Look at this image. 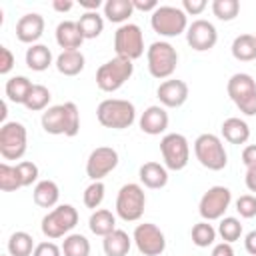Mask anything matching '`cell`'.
<instances>
[{
    "label": "cell",
    "mask_w": 256,
    "mask_h": 256,
    "mask_svg": "<svg viewBox=\"0 0 256 256\" xmlns=\"http://www.w3.org/2000/svg\"><path fill=\"white\" fill-rule=\"evenodd\" d=\"M96 118L104 128L124 130L130 128L136 120V108L130 100L122 98H106L96 108Z\"/></svg>",
    "instance_id": "1"
},
{
    "label": "cell",
    "mask_w": 256,
    "mask_h": 256,
    "mask_svg": "<svg viewBox=\"0 0 256 256\" xmlns=\"http://www.w3.org/2000/svg\"><path fill=\"white\" fill-rule=\"evenodd\" d=\"M132 74H134L132 60L114 56L96 70V86L102 92H116L130 80Z\"/></svg>",
    "instance_id": "2"
},
{
    "label": "cell",
    "mask_w": 256,
    "mask_h": 256,
    "mask_svg": "<svg viewBox=\"0 0 256 256\" xmlns=\"http://www.w3.org/2000/svg\"><path fill=\"white\" fill-rule=\"evenodd\" d=\"M194 156L204 168H208L212 172L224 170L226 164H228V154H226V148H224L222 140L216 134H210V132L200 134L194 140Z\"/></svg>",
    "instance_id": "3"
},
{
    "label": "cell",
    "mask_w": 256,
    "mask_h": 256,
    "mask_svg": "<svg viewBox=\"0 0 256 256\" xmlns=\"http://www.w3.org/2000/svg\"><path fill=\"white\" fill-rule=\"evenodd\" d=\"M226 90H228L230 100L236 104V108L242 114L246 116L256 114V80L250 74L246 72L232 74L226 84Z\"/></svg>",
    "instance_id": "4"
},
{
    "label": "cell",
    "mask_w": 256,
    "mask_h": 256,
    "mask_svg": "<svg viewBox=\"0 0 256 256\" xmlns=\"http://www.w3.org/2000/svg\"><path fill=\"white\" fill-rule=\"evenodd\" d=\"M146 60H148V72L158 80H166L174 74L178 66V52L170 42L158 40L152 42L150 48L146 50Z\"/></svg>",
    "instance_id": "5"
},
{
    "label": "cell",
    "mask_w": 256,
    "mask_h": 256,
    "mask_svg": "<svg viewBox=\"0 0 256 256\" xmlns=\"http://www.w3.org/2000/svg\"><path fill=\"white\" fill-rule=\"evenodd\" d=\"M78 224V210L72 204H60L56 208H52L44 218H42V234L50 240L68 236L74 226Z\"/></svg>",
    "instance_id": "6"
},
{
    "label": "cell",
    "mask_w": 256,
    "mask_h": 256,
    "mask_svg": "<svg viewBox=\"0 0 256 256\" xmlns=\"http://www.w3.org/2000/svg\"><path fill=\"white\" fill-rule=\"evenodd\" d=\"M150 26L160 36L174 38L188 30V16L178 6H158L150 16Z\"/></svg>",
    "instance_id": "7"
},
{
    "label": "cell",
    "mask_w": 256,
    "mask_h": 256,
    "mask_svg": "<svg viewBox=\"0 0 256 256\" xmlns=\"http://www.w3.org/2000/svg\"><path fill=\"white\" fill-rule=\"evenodd\" d=\"M146 208V194L144 188L136 182H128L118 190L116 196V214L124 222H136L142 218Z\"/></svg>",
    "instance_id": "8"
},
{
    "label": "cell",
    "mask_w": 256,
    "mask_h": 256,
    "mask_svg": "<svg viewBox=\"0 0 256 256\" xmlns=\"http://www.w3.org/2000/svg\"><path fill=\"white\" fill-rule=\"evenodd\" d=\"M28 146V132L22 122H4L0 128V154L4 160H20Z\"/></svg>",
    "instance_id": "9"
},
{
    "label": "cell",
    "mask_w": 256,
    "mask_h": 256,
    "mask_svg": "<svg viewBox=\"0 0 256 256\" xmlns=\"http://www.w3.org/2000/svg\"><path fill=\"white\" fill-rule=\"evenodd\" d=\"M160 152H162L164 166L168 170H174V172L184 170L188 160H190V144H188L186 136L178 134V132H170V134L162 136Z\"/></svg>",
    "instance_id": "10"
},
{
    "label": "cell",
    "mask_w": 256,
    "mask_h": 256,
    "mask_svg": "<svg viewBox=\"0 0 256 256\" xmlns=\"http://www.w3.org/2000/svg\"><path fill=\"white\" fill-rule=\"evenodd\" d=\"M114 50L116 56L120 58H128V60H136L144 54V34L140 30L138 24H122L118 26L116 34H114Z\"/></svg>",
    "instance_id": "11"
},
{
    "label": "cell",
    "mask_w": 256,
    "mask_h": 256,
    "mask_svg": "<svg viewBox=\"0 0 256 256\" xmlns=\"http://www.w3.org/2000/svg\"><path fill=\"white\" fill-rule=\"evenodd\" d=\"M230 202H232V192L226 186H212L202 194L198 212H200L202 220H206V222L220 220V218H224V212L228 210Z\"/></svg>",
    "instance_id": "12"
},
{
    "label": "cell",
    "mask_w": 256,
    "mask_h": 256,
    "mask_svg": "<svg viewBox=\"0 0 256 256\" xmlns=\"http://www.w3.org/2000/svg\"><path fill=\"white\" fill-rule=\"evenodd\" d=\"M132 240H134V244L142 256H160L166 250V236L152 222L138 224L134 228Z\"/></svg>",
    "instance_id": "13"
},
{
    "label": "cell",
    "mask_w": 256,
    "mask_h": 256,
    "mask_svg": "<svg viewBox=\"0 0 256 256\" xmlns=\"http://www.w3.org/2000/svg\"><path fill=\"white\" fill-rule=\"evenodd\" d=\"M118 152L112 146H98L86 160V176L92 182H98L118 166Z\"/></svg>",
    "instance_id": "14"
},
{
    "label": "cell",
    "mask_w": 256,
    "mask_h": 256,
    "mask_svg": "<svg viewBox=\"0 0 256 256\" xmlns=\"http://www.w3.org/2000/svg\"><path fill=\"white\" fill-rule=\"evenodd\" d=\"M186 42L192 50L196 52H206V50H212L218 42V32L214 28L212 22L204 20V18H198L194 20L188 30H186Z\"/></svg>",
    "instance_id": "15"
},
{
    "label": "cell",
    "mask_w": 256,
    "mask_h": 256,
    "mask_svg": "<svg viewBox=\"0 0 256 256\" xmlns=\"http://www.w3.org/2000/svg\"><path fill=\"white\" fill-rule=\"evenodd\" d=\"M156 96L164 108H180L188 100V84L178 78H168L160 82Z\"/></svg>",
    "instance_id": "16"
},
{
    "label": "cell",
    "mask_w": 256,
    "mask_h": 256,
    "mask_svg": "<svg viewBox=\"0 0 256 256\" xmlns=\"http://www.w3.org/2000/svg\"><path fill=\"white\" fill-rule=\"evenodd\" d=\"M44 18L38 12H30L20 16V20L16 22V38L24 44H36V40H40L42 32H44Z\"/></svg>",
    "instance_id": "17"
},
{
    "label": "cell",
    "mask_w": 256,
    "mask_h": 256,
    "mask_svg": "<svg viewBox=\"0 0 256 256\" xmlns=\"http://www.w3.org/2000/svg\"><path fill=\"white\" fill-rule=\"evenodd\" d=\"M168 112L164 106H148L140 116V130L150 136H158L168 128Z\"/></svg>",
    "instance_id": "18"
},
{
    "label": "cell",
    "mask_w": 256,
    "mask_h": 256,
    "mask_svg": "<svg viewBox=\"0 0 256 256\" xmlns=\"http://www.w3.org/2000/svg\"><path fill=\"white\" fill-rule=\"evenodd\" d=\"M138 178L146 188L158 190L168 184V168L160 162H144L138 170Z\"/></svg>",
    "instance_id": "19"
},
{
    "label": "cell",
    "mask_w": 256,
    "mask_h": 256,
    "mask_svg": "<svg viewBox=\"0 0 256 256\" xmlns=\"http://www.w3.org/2000/svg\"><path fill=\"white\" fill-rule=\"evenodd\" d=\"M42 128L44 132L52 134V136H60L64 134L66 136V128H68V122H66V106L64 104H58V106H50L42 112Z\"/></svg>",
    "instance_id": "20"
},
{
    "label": "cell",
    "mask_w": 256,
    "mask_h": 256,
    "mask_svg": "<svg viewBox=\"0 0 256 256\" xmlns=\"http://www.w3.org/2000/svg\"><path fill=\"white\" fill-rule=\"evenodd\" d=\"M56 42L62 50H78L84 42V36L78 28V22L64 20L56 26Z\"/></svg>",
    "instance_id": "21"
},
{
    "label": "cell",
    "mask_w": 256,
    "mask_h": 256,
    "mask_svg": "<svg viewBox=\"0 0 256 256\" xmlns=\"http://www.w3.org/2000/svg\"><path fill=\"white\" fill-rule=\"evenodd\" d=\"M86 58L80 50H62L56 58V70L64 76H76L84 70Z\"/></svg>",
    "instance_id": "22"
},
{
    "label": "cell",
    "mask_w": 256,
    "mask_h": 256,
    "mask_svg": "<svg viewBox=\"0 0 256 256\" xmlns=\"http://www.w3.org/2000/svg\"><path fill=\"white\" fill-rule=\"evenodd\" d=\"M102 248H104V254L106 256H128V252L132 248V238L124 230L116 228L114 232H110L108 236H104Z\"/></svg>",
    "instance_id": "23"
},
{
    "label": "cell",
    "mask_w": 256,
    "mask_h": 256,
    "mask_svg": "<svg viewBox=\"0 0 256 256\" xmlns=\"http://www.w3.org/2000/svg\"><path fill=\"white\" fill-rule=\"evenodd\" d=\"M222 136L230 144H246L250 138V126L236 116H230L222 122Z\"/></svg>",
    "instance_id": "24"
},
{
    "label": "cell",
    "mask_w": 256,
    "mask_h": 256,
    "mask_svg": "<svg viewBox=\"0 0 256 256\" xmlns=\"http://www.w3.org/2000/svg\"><path fill=\"white\" fill-rule=\"evenodd\" d=\"M32 198H34L36 206H40V208H56L58 198H60V188L54 180H40L34 186Z\"/></svg>",
    "instance_id": "25"
},
{
    "label": "cell",
    "mask_w": 256,
    "mask_h": 256,
    "mask_svg": "<svg viewBox=\"0 0 256 256\" xmlns=\"http://www.w3.org/2000/svg\"><path fill=\"white\" fill-rule=\"evenodd\" d=\"M88 228L92 234L96 236H108L110 232L116 230V216L106 210V208H100V210H94L90 214V220H88Z\"/></svg>",
    "instance_id": "26"
},
{
    "label": "cell",
    "mask_w": 256,
    "mask_h": 256,
    "mask_svg": "<svg viewBox=\"0 0 256 256\" xmlns=\"http://www.w3.org/2000/svg\"><path fill=\"white\" fill-rule=\"evenodd\" d=\"M134 14L132 0H106L104 2V16L114 24H126V20Z\"/></svg>",
    "instance_id": "27"
},
{
    "label": "cell",
    "mask_w": 256,
    "mask_h": 256,
    "mask_svg": "<svg viewBox=\"0 0 256 256\" xmlns=\"http://www.w3.org/2000/svg\"><path fill=\"white\" fill-rule=\"evenodd\" d=\"M52 64V52L46 44H32L26 50V66L34 72H44Z\"/></svg>",
    "instance_id": "28"
},
{
    "label": "cell",
    "mask_w": 256,
    "mask_h": 256,
    "mask_svg": "<svg viewBox=\"0 0 256 256\" xmlns=\"http://www.w3.org/2000/svg\"><path fill=\"white\" fill-rule=\"evenodd\" d=\"M32 82L26 78V76H12L6 80V86H4V92H6V98L14 104H24L30 90H32Z\"/></svg>",
    "instance_id": "29"
},
{
    "label": "cell",
    "mask_w": 256,
    "mask_h": 256,
    "mask_svg": "<svg viewBox=\"0 0 256 256\" xmlns=\"http://www.w3.org/2000/svg\"><path fill=\"white\" fill-rule=\"evenodd\" d=\"M230 52L240 62H252L256 60V36L254 34H240L234 38Z\"/></svg>",
    "instance_id": "30"
},
{
    "label": "cell",
    "mask_w": 256,
    "mask_h": 256,
    "mask_svg": "<svg viewBox=\"0 0 256 256\" xmlns=\"http://www.w3.org/2000/svg\"><path fill=\"white\" fill-rule=\"evenodd\" d=\"M76 22H78V28H80L84 40L98 38L104 30V18L98 12H84Z\"/></svg>",
    "instance_id": "31"
},
{
    "label": "cell",
    "mask_w": 256,
    "mask_h": 256,
    "mask_svg": "<svg viewBox=\"0 0 256 256\" xmlns=\"http://www.w3.org/2000/svg\"><path fill=\"white\" fill-rule=\"evenodd\" d=\"M34 248H36L34 238L24 230H18L8 238V254L10 256H32Z\"/></svg>",
    "instance_id": "32"
},
{
    "label": "cell",
    "mask_w": 256,
    "mask_h": 256,
    "mask_svg": "<svg viewBox=\"0 0 256 256\" xmlns=\"http://www.w3.org/2000/svg\"><path fill=\"white\" fill-rule=\"evenodd\" d=\"M62 256H90V242L82 234H68L62 242Z\"/></svg>",
    "instance_id": "33"
},
{
    "label": "cell",
    "mask_w": 256,
    "mask_h": 256,
    "mask_svg": "<svg viewBox=\"0 0 256 256\" xmlns=\"http://www.w3.org/2000/svg\"><path fill=\"white\" fill-rule=\"evenodd\" d=\"M216 234H218L216 228H214L210 222H206V220L194 224V226H192V232H190L192 242H194L198 248H208V246H212L214 240H216Z\"/></svg>",
    "instance_id": "34"
},
{
    "label": "cell",
    "mask_w": 256,
    "mask_h": 256,
    "mask_svg": "<svg viewBox=\"0 0 256 256\" xmlns=\"http://www.w3.org/2000/svg\"><path fill=\"white\" fill-rule=\"evenodd\" d=\"M216 232L220 234L222 242L232 244V242L240 240V236H242V224L234 216H224V218H220V224H218V230Z\"/></svg>",
    "instance_id": "35"
},
{
    "label": "cell",
    "mask_w": 256,
    "mask_h": 256,
    "mask_svg": "<svg viewBox=\"0 0 256 256\" xmlns=\"http://www.w3.org/2000/svg\"><path fill=\"white\" fill-rule=\"evenodd\" d=\"M50 98H52V96H50V90H48L46 86H42V84H34L32 90H30V94H28V98H26V102H24V106H26L28 110H32V112L46 110Z\"/></svg>",
    "instance_id": "36"
},
{
    "label": "cell",
    "mask_w": 256,
    "mask_h": 256,
    "mask_svg": "<svg viewBox=\"0 0 256 256\" xmlns=\"http://www.w3.org/2000/svg\"><path fill=\"white\" fill-rule=\"evenodd\" d=\"M240 12V2L238 0H214L212 2V14L222 20V22H230L238 16Z\"/></svg>",
    "instance_id": "37"
},
{
    "label": "cell",
    "mask_w": 256,
    "mask_h": 256,
    "mask_svg": "<svg viewBox=\"0 0 256 256\" xmlns=\"http://www.w3.org/2000/svg\"><path fill=\"white\" fill-rule=\"evenodd\" d=\"M104 192H106V186H104L102 180L90 182V184L86 186V190H84V196H82L84 206L90 208V210H96V208L102 204V200H104Z\"/></svg>",
    "instance_id": "38"
},
{
    "label": "cell",
    "mask_w": 256,
    "mask_h": 256,
    "mask_svg": "<svg viewBox=\"0 0 256 256\" xmlns=\"http://www.w3.org/2000/svg\"><path fill=\"white\" fill-rule=\"evenodd\" d=\"M18 188H22V186H20V180H18V174H16V166H10L8 162H2L0 164V190L14 192Z\"/></svg>",
    "instance_id": "39"
},
{
    "label": "cell",
    "mask_w": 256,
    "mask_h": 256,
    "mask_svg": "<svg viewBox=\"0 0 256 256\" xmlns=\"http://www.w3.org/2000/svg\"><path fill=\"white\" fill-rule=\"evenodd\" d=\"M16 174H18V180H20L22 188L32 186L38 180V166L30 160H22V162L16 164Z\"/></svg>",
    "instance_id": "40"
},
{
    "label": "cell",
    "mask_w": 256,
    "mask_h": 256,
    "mask_svg": "<svg viewBox=\"0 0 256 256\" xmlns=\"http://www.w3.org/2000/svg\"><path fill=\"white\" fill-rule=\"evenodd\" d=\"M64 106H66V122H68L66 136L74 138L80 130V112H78V106L74 102H64Z\"/></svg>",
    "instance_id": "41"
},
{
    "label": "cell",
    "mask_w": 256,
    "mask_h": 256,
    "mask_svg": "<svg viewBox=\"0 0 256 256\" xmlns=\"http://www.w3.org/2000/svg\"><path fill=\"white\" fill-rule=\"evenodd\" d=\"M236 212L242 218H254L256 216V196L244 194L236 200Z\"/></svg>",
    "instance_id": "42"
},
{
    "label": "cell",
    "mask_w": 256,
    "mask_h": 256,
    "mask_svg": "<svg viewBox=\"0 0 256 256\" xmlns=\"http://www.w3.org/2000/svg\"><path fill=\"white\" fill-rule=\"evenodd\" d=\"M32 256H62V248H60V246H56L54 242L46 240V242L36 244V248H34Z\"/></svg>",
    "instance_id": "43"
},
{
    "label": "cell",
    "mask_w": 256,
    "mask_h": 256,
    "mask_svg": "<svg viewBox=\"0 0 256 256\" xmlns=\"http://www.w3.org/2000/svg\"><path fill=\"white\" fill-rule=\"evenodd\" d=\"M14 54L10 52V48L0 46V74H8L14 68Z\"/></svg>",
    "instance_id": "44"
},
{
    "label": "cell",
    "mask_w": 256,
    "mask_h": 256,
    "mask_svg": "<svg viewBox=\"0 0 256 256\" xmlns=\"http://www.w3.org/2000/svg\"><path fill=\"white\" fill-rule=\"evenodd\" d=\"M206 8V0H182V10L186 16H198Z\"/></svg>",
    "instance_id": "45"
},
{
    "label": "cell",
    "mask_w": 256,
    "mask_h": 256,
    "mask_svg": "<svg viewBox=\"0 0 256 256\" xmlns=\"http://www.w3.org/2000/svg\"><path fill=\"white\" fill-rule=\"evenodd\" d=\"M242 162L246 170H256V144H248L242 150Z\"/></svg>",
    "instance_id": "46"
},
{
    "label": "cell",
    "mask_w": 256,
    "mask_h": 256,
    "mask_svg": "<svg viewBox=\"0 0 256 256\" xmlns=\"http://www.w3.org/2000/svg\"><path fill=\"white\" fill-rule=\"evenodd\" d=\"M134 4V10H140V12H154L160 4L156 0H132Z\"/></svg>",
    "instance_id": "47"
},
{
    "label": "cell",
    "mask_w": 256,
    "mask_h": 256,
    "mask_svg": "<svg viewBox=\"0 0 256 256\" xmlns=\"http://www.w3.org/2000/svg\"><path fill=\"white\" fill-rule=\"evenodd\" d=\"M210 256H234V248L228 242H220V244H216L212 248V254Z\"/></svg>",
    "instance_id": "48"
},
{
    "label": "cell",
    "mask_w": 256,
    "mask_h": 256,
    "mask_svg": "<svg viewBox=\"0 0 256 256\" xmlns=\"http://www.w3.org/2000/svg\"><path fill=\"white\" fill-rule=\"evenodd\" d=\"M244 248H246V252H248L250 256H256V230H252V232L246 234V238H244Z\"/></svg>",
    "instance_id": "49"
},
{
    "label": "cell",
    "mask_w": 256,
    "mask_h": 256,
    "mask_svg": "<svg viewBox=\"0 0 256 256\" xmlns=\"http://www.w3.org/2000/svg\"><path fill=\"white\" fill-rule=\"evenodd\" d=\"M80 6L86 10V12H98L100 6H104L100 0H80Z\"/></svg>",
    "instance_id": "50"
},
{
    "label": "cell",
    "mask_w": 256,
    "mask_h": 256,
    "mask_svg": "<svg viewBox=\"0 0 256 256\" xmlns=\"http://www.w3.org/2000/svg\"><path fill=\"white\" fill-rule=\"evenodd\" d=\"M72 6H74V2H70V0H54L52 2V8L56 12H68V10H72Z\"/></svg>",
    "instance_id": "51"
},
{
    "label": "cell",
    "mask_w": 256,
    "mask_h": 256,
    "mask_svg": "<svg viewBox=\"0 0 256 256\" xmlns=\"http://www.w3.org/2000/svg\"><path fill=\"white\" fill-rule=\"evenodd\" d=\"M244 182H246V188L250 192H256V170H246Z\"/></svg>",
    "instance_id": "52"
},
{
    "label": "cell",
    "mask_w": 256,
    "mask_h": 256,
    "mask_svg": "<svg viewBox=\"0 0 256 256\" xmlns=\"http://www.w3.org/2000/svg\"><path fill=\"white\" fill-rule=\"evenodd\" d=\"M6 114H8L6 100H2V102H0V120H2V124H4V120H6Z\"/></svg>",
    "instance_id": "53"
},
{
    "label": "cell",
    "mask_w": 256,
    "mask_h": 256,
    "mask_svg": "<svg viewBox=\"0 0 256 256\" xmlns=\"http://www.w3.org/2000/svg\"><path fill=\"white\" fill-rule=\"evenodd\" d=\"M2 256H10V254H2Z\"/></svg>",
    "instance_id": "54"
},
{
    "label": "cell",
    "mask_w": 256,
    "mask_h": 256,
    "mask_svg": "<svg viewBox=\"0 0 256 256\" xmlns=\"http://www.w3.org/2000/svg\"><path fill=\"white\" fill-rule=\"evenodd\" d=\"M254 36H256V32H254Z\"/></svg>",
    "instance_id": "55"
}]
</instances>
